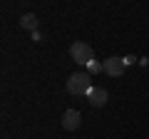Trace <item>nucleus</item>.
Returning a JSON list of instances; mask_svg holds the SVG:
<instances>
[{
	"label": "nucleus",
	"mask_w": 149,
	"mask_h": 139,
	"mask_svg": "<svg viewBox=\"0 0 149 139\" xmlns=\"http://www.w3.org/2000/svg\"><path fill=\"white\" fill-rule=\"evenodd\" d=\"M97 72H104V67H102V62L92 60V62L87 65V75H97Z\"/></svg>",
	"instance_id": "0eeeda50"
},
{
	"label": "nucleus",
	"mask_w": 149,
	"mask_h": 139,
	"mask_svg": "<svg viewBox=\"0 0 149 139\" xmlns=\"http://www.w3.org/2000/svg\"><path fill=\"white\" fill-rule=\"evenodd\" d=\"M124 60V65H127V67H129V65H134V55H127V57H122Z\"/></svg>",
	"instance_id": "6e6552de"
},
{
	"label": "nucleus",
	"mask_w": 149,
	"mask_h": 139,
	"mask_svg": "<svg viewBox=\"0 0 149 139\" xmlns=\"http://www.w3.org/2000/svg\"><path fill=\"white\" fill-rule=\"evenodd\" d=\"M92 90V80L87 72H74L67 80V92L70 95H90Z\"/></svg>",
	"instance_id": "f257e3e1"
},
{
	"label": "nucleus",
	"mask_w": 149,
	"mask_h": 139,
	"mask_svg": "<svg viewBox=\"0 0 149 139\" xmlns=\"http://www.w3.org/2000/svg\"><path fill=\"white\" fill-rule=\"evenodd\" d=\"M20 25L27 27V30H32V32H37V15H32V13L22 15V17H20Z\"/></svg>",
	"instance_id": "423d86ee"
},
{
	"label": "nucleus",
	"mask_w": 149,
	"mask_h": 139,
	"mask_svg": "<svg viewBox=\"0 0 149 139\" xmlns=\"http://www.w3.org/2000/svg\"><path fill=\"white\" fill-rule=\"evenodd\" d=\"M70 55H72L74 62H80V65H90L95 60V52H92V47L87 42H74L70 47Z\"/></svg>",
	"instance_id": "f03ea898"
},
{
	"label": "nucleus",
	"mask_w": 149,
	"mask_h": 139,
	"mask_svg": "<svg viewBox=\"0 0 149 139\" xmlns=\"http://www.w3.org/2000/svg\"><path fill=\"white\" fill-rule=\"evenodd\" d=\"M80 122H82V117H80L77 109H67V112L62 114V127L67 129V132H74V129L80 127Z\"/></svg>",
	"instance_id": "20e7f679"
},
{
	"label": "nucleus",
	"mask_w": 149,
	"mask_h": 139,
	"mask_svg": "<svg viewBox=\"0 0 149 139\" xmlns=\"http://www.w3.org/2000/svg\"><path fill=\"white\" fill-rule=\"evenodd\" d=\"M102 67H104V72H107L109 77H119V75H124L127 65H124L122 57H109V60H104V62H102Z\"/></svg>",
	"instance_id": "7ed1b4c3"
},
{
	"label": "nucleus",
	"mask_w": 149,
	"mask_h": 139,
	"mask_svg": "<svg viewBox=\"0 0 149 139\" xmlns=\"http://www.w3.org/2000/svg\"><path fill=\"white\" fill-rule=\"evenodd\" d=\"M87 97H90V104H92V107H102V104H107V97H109V95H107L104 87H92Z\"/></svg>",
	"instance_id": "39448f33"
}]
</instances>
